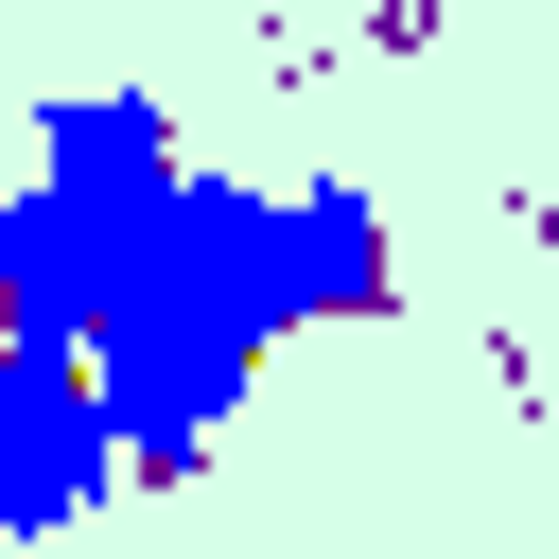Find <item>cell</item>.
Instances as JSON below:
<instances>
[{"instance_id":"1","label":"cell","mask_w":559,"mask_h":559,"mask_svg":"<svg viewBox=\"0 0 559 559\" xmlns=\"http://www.w3.org/2000/svg\"><path fill=\"white\" fill-rule=\"evenodd\" d=\"M122 489V419H105V367L52 349V332H0V542H52Z\"/></svg>"},{"instance_id":"2","label":"cell","mask_w":559,"mask_h":559,"mask_svg":"<svg viewBox=\"0 0 559 559\" xmlns=\"http://www.w3.org/2000/svg\"><path fill=\"white\" fill-rule=\"evenodd\" d=\"M35 175H52L70 210H105V227H157V210L192 192L157 87H52V105H35Z\"/></svg>"}]
</instances>
